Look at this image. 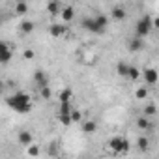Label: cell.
<instances>
[{
  "mask_svg": "<svg viewBox=\"0 0 159 159\" xmlns=\"http://www.w3.org/2000/svg\"><path fill=\"white\" fill-rule=\"evenodd\" d=\"M81 122H83V131L84 133H88V135L96 133V129H98V122L96 120H81Z\"/></svg>",
  "mask_w": 159,
  "mask_h": 159,
  "instance_id": "cell-14",
  "label": "cell"
},
{
  "mask_svg": "<svg viewBox=\"0 0 159 159\" xmlns=\"http://www.w3.org/2000/svg\"><path fill=\"white\" fill-rule=\"evenodd\" d=\"M81 26H83L84 30L92 32V34H103V30L98 26V23H96V19H94V17H84V19L81 21Z\"/></svg>",
  "mask_w": 159,
  "mask_h": 159,
  "instance_id": "cell-6",
  "label": "cell"
},
{
  "mask_svg": "<svg viewBox=\"0 0 159 159\" xmlns=\"http://www.w3.org/2000/svg\"><path fill=\"white\" fill-rule=\"evenodd\" d=\"M28 11V4H26V0H19V2H15V15H25Z\"/></svg>",
  "mask_w": 159,
  "mask_h": 159,
  "instance_id": "cell-18",
  "label": "cell"
},
{
  "mask_svg": "<svg viewBox=\"0 0 159 159\" xmlns=\"http://www.w3.org/2000/svg\"><path fill=\"white\" fill-rule=\"evenodd\" d=\"M60 17H62V23H64V25H67V23H71V21L75 19V10H73L71 6L62 8V10H60Z\"/></svg>",
  "mask_w": 159,
  "mask_h": 159,
  "instance_id": "cell-11",
  "label": "cell"
},
{
  "mask_svg": "<svg viewBox=\"0 0 159 159\" xmlns=\"http://www.w3.org/2000/svg\"><path fill=\"white\" fill-rule=\"evenodd\" d=\"M34 83H36V86H38V88L47 86V84H49V75H47L43 69H38V71L34 73Z\"/></svg>",
  "mask_w": 159,
  "mask_h": 159,
  "instance_id": "cell-9",
  "label": "cell"
},
{
  "mask_svg": "<svg viewBox=\"0 0 159 159\" xmlns=\"http://www.w3.org/2000/svg\"><path fill=\"white\" fill-rule=\"evenodd\" d=\"M139 77H140V69L139 67H135V66H129V71H127V81H131V83H135V81H139Z\"/></svg>",
  "mask_w": 159,
  "mask_h": 159,
  "instance_id": "cell-16",
  "label": "cell"
},
{
  "mask_svg": "<svg viewBox=\"0 0 159 159\" xmlns=\"http://www.w3.org/2000/svg\"><path fill=\"white\" fill-rule=\"evenodd\" d=\"M69 116H71V124H73V122H81V120H83V114H81V111H77V109H71Z\"/></svg>",
  "mask_w": 159,
  "mask_h": 159,
  "instance_id": "cell-27",
  "label": "cell"
},
{
  "mask_svg": "<svg viewBox=\"0 0 159 159\" xmlns=\"http://www.w3.org/2000/svg\"><path fill=\"white\" fill-rule=\"evenodd\" d=\"M94 19H96V23H98V26L105 32V30H107V26H109V17H107L105 13H99V15H96Z\"/></svg>",
  "mask_w": 159,
  "mask_h": 159,
  "instance_id": "cell-17",
  "label": "cell"
},
{
  "mask_svg": "<svg viewBox=\"0 0 159 159\" xmlns=\"http://www.w3.org/2000/svg\"><path fill=\"white\" fill-rule=\"evenodd\" d=\"M4 88H6V84H4L2 81H0V96H2V92H4Z\"/></svg>",
  "mask_w": 159,
  "mask_h": 159,
  "instance_id": "cell-30",
  "label": "cell"
},
{
  "mask_svg": "<svg viewBox=\"0 0 159 159\" xmlns=\"http://www.w3.org/2000/svg\"><path fill=\"white\" fill-rule=\"evenodd\" d=\"M6 105L17 114H28L32 111V99L26 92H15L6 99Z\"/></svg>",
  "mask_w": 159,
  "mask_h": 159,
  "instance_id": "cell-1",
  "label": "cell"
},
{
  "mask_svg": "<svg viewBox=\"0 0 159 159\" xmlns=\"http://www.w3.org/2000/svg\"><path fill=\"white\" fill-rule=\"evenodd\" d=\"M137 129H140V131H152L153 129V124H152V120L148 118V116H139L137 118Z\"/></svg>",
  "mask_w": 159,
  "mask_h": 159,
  "instance_id": "cell-10",
  "label": "cell"
},
{
  "mask_svg": "<svg viewBox=\"0 0 159 159\" xmlns=\"http://www.w3.org/2000/svg\"><path fill=\"white\" fill-rule=\"evenodd\" d=\"M49 34H51L54 39L62 38V36L66 34V25H51V26H49Z\"/></svg>",
  "mask_w": 159,
  "mask_h": 159,
  "instance_id": "cell-12",
  "label": "cell"
},
{
  "mask_svg": "<svg viewBox=\"0 0 159 159\" xmlns=\"http://www.w3.org/2000/svg\"><path fill=\"white\" fill-rule=\"evenodd\" d=\"M73 2H79V0H73Z\"/></svg>",
  "mask_w": 159,
  "mask_h": 159,
  "instance_id": "cell-32",
  "label": "cell"
},
{
  "mask_svg": "<svg viewBox=\"0 0 159 159\" xmlns=\"http://www.w3.org/2000/svg\"><path fill=\"white\" fill-rule=\"evenodd\" d=\"M140 77L144 79V84L146 86H155L157 81H159V75H157L155 67H146L144 71H140Z\"/></svg>",
  "mask_w": 159,
  "mask_h": 159,
  "instance_id": "cell-4",
  "label": "cell"
},
{
  "mask_svg": "<svg viewBox=\"0 0 159 159\" xmlns=\"http://www.w3.org/2000/svg\"><path fill=\"white\" fill-rule=\"evenodd\" d=\"M60 10H62V6H60L58 0H51V2L47 4V13H49V15H58Z\"/></svg>",
  "mask_w": 159,
  "mask_h": 159,
  "instance_id": "cell-15",
  "label": "cell"
},
{
  "mask_svg": "<svg viewBox=\"0 0 159 159\" xmlns=\"http://www.w3.org/2000/svg\"><path fill=\"white\" fill-rule=\"evenodd\" d=\"M26 155H30V157L39 155V146H36L34 142H32V144H28V146H26Z\"/></svg>",
  "mask_w": 159,
  "mask_h": 159,
  "instance_id": "cell-26",
  "label": "cell"
},
{
  "mask_svg": "<svg viewBox=\"0 0 159 159\" xmlns=\"http://www.w3.org/2000/svg\"><path fill=\"white\" fill-rule=\"evenodd\" d=\"M56 142H51V148H49V155H56Z\"/></svg>",
  "mask_w": 159,
  "mask_h": 159,
  "instance_id": "cell-29",
  "label": "cell"
},
{
  "mask_svg": "<svg viewBox=\"0 0 159 159\" xmlns=\"http://www.w3.org/2000/svg\"><path fill=\"white\" fill-rule=\"evenodd\" d=\"M19 30H21L23 34H32V32H34V23L28 21V19H25V21L19 25Z\"/></svg>",
  "mask_w": 159,
  "mask_h": 159,
  "instance_id": "cell-19",
  "label": "cell"
},
{
  "mask_svg": "<svg viewBox=\"0 0 159 159\" xmlns=\"http://www.w3.org/2000/svg\"><path fill=\"white\" fill-rule=\"evenodd\" d=\"M0 26H2V13H0Z\"/></svg>",
  "mask_w": 159,
  "mask_h": 159,
  "instance_id": "cell-31",
  "label": "cell"
},
{
  "mask_svg": "<svg viewBox=\"0 0 159 159\" xmlns=\"http://www.w3.org/2000/svg\"><path fill=\"white\" fill-rule=\"evenodd\" d=\"M71 96H73V92H71L69 88H64V90L58 94V103H64V101H71Z\"/></svg>",
  "mask_w": 159,
  "mask_h": 159,
  "instance_id": "cell-22",
  "label": "cell"
},
{
  "mask_svg": "<svg viewBox=\"0 0 159 159\" xmlns=\"http://www.w3.org/2000/svg\"><path fill=\"white\" fill-rule=\"evenodd\" d=\"M109 148L114 155H125L129 152V140L125 137H112L109 140Z\"/></svg>",
  "mask_w": 159,
  "mask_h": 159,
  "instance_id": "cell-3",
  "label": "cell"
},
{
  "mask_svg": "<svg viewBox=\"0 0 159 159\" xmlns=\"http://www.w3.org/2000/svg\"><path fill=\"white\" fill-rule=\"evenodd\" d=\"M152 28H153V17L144 15V17H140V19L137 21V25H135V36H139V38H148L150 32H152Z\"/></svg>",
  "mask_w": 159,
  "mask_h": 159,
  "instance_id": "cell-2",
  "label": "cell"
},
{
  "mask_svg": "<svg viewBox=\"0 0 159 159\" xmlns=\"http://www.w3.org/2000/svg\"><path fill=\"white\" fill-rule=\"evenodd\" d=\"M13 58V47L6 41H0V64H8Z\"/></svg>",
  "mask_w": 159,
  "mask_h": 159,
  "instance_id": "cell-5",
  "label": "cell"
},
{
  "mask_svg": "<svg viewBox=\"0 0 159 159\" xmlns=\"http://www.w3.org/2000/svg\"><path fill=\"white\" fill-rule=\"evenodd\" d=\"M137 146H139L140 152L148 150V148H150V139H146V137H139V139H137Z\"/></svg>",
  "mask_w": 159,
  "mask_h": 159,
  "instance_id": "cell-24",
  "label": "cell"
},
{
  "mask_svg": "<svg viewBox=\"0 0 159 159\" xmlns=\"http://www.w3.org/2000/svg\"><path fill=\"white\" fill-rule=\"evenodd\" d=\"M125 15H127V13H125V10H124L122 6H114V8L111 10V17H112L114 21H124Z\"/></svg>",
  "mask_w": 159,
  "mask_h": 159,
  "instance_id": "cell-13",
  "label": "cell"
},
{
  "mask_svg": "<svg viewBox=\"0 0 159 159\" xmlns=\"http://www.w3.org/2000/svg\"><path fill=\"white\" fill-rule=\"evenodd\" d=\"M34 56H36V52H34L32 49H25V51H23V58H25V60H34Z\"/></svg>",
  "mask_w": 159,
  "mask_h": 159,
  "instance_id": "cell-28",
  "label": "cell"
},
{
  "mask_svg": "<svg viewBox=\"0 0 159 159\" xmlns=\"http://www.w3.org/2000/svg\"><path fill=\"white\" fill-rule=\"evenodd\" d=\"M17 142L21 144V146H28V144H32L34 142V135L28 131V129H21L19 133H17Z\"/></svg>",
  "mask_w": 159,
  "mask_h": 159,
  "instance_id": "cell-8",
  "label": "cell"
},
{
  "mask_svg": "<svg viewBox=\"0 0 159 159\" xmlns=\"http://www.w3.org/2000/svg\"><path fill=\"white\" fill-rule=\"evenodd\" d=\"M129 66H131V64H127V62H118V64H116V73L125 79V77H127V71H129Z\"/></svg>",
  "mask_w": 159,
  "mask_h": 159,
  "instance_id": "cell-20",
  "label": "cell"
},
{
  "mask_svg": "<svg viewBox=\"0 0 159 159\" xmlns=\"http://www.w3.org/2000/svg\"><path fill=\"white\" fill-rule=\"evenodd\" d=\"M38 92H39V98H41V99H45V101H49V99L52 98V92H51L49 84H47V86H41V88H38Z\"/></svg>",
  "mask_w": 159,
  "mask_h": 159,
  "instance_id": "cell-21",
  "label": "cell"
},
{
  "mask_svg": "<svg viewBox=\"0 0 159 159\" xmlns=\"http://www.w3.org/2000/svg\"><path fill=\"white\" fill-rule=\"evenodd\" d=\"M142 49H144V38L135 36V38H131V39L127 41V51H129V52H139V51H142Z\"/></svg>",
  "mask_w": 159,
  "mask_h": 159,
  "instance_id": "cell-7",
  "label": "cell"
},
{
  "mask_svg": "<svg viewBox=\"0 0 159 159\" xmlns=\"http://www.w3.org/2000/svg\"><path fill=\"white\" fill-rule=\"evenodd\" d=\"M142 114H144V116H148V118H152V116H155V114H157V107H155L153 103H150V105H146V107H144Z\"/></svg>",
  "mask_w": 159,
  "mask_h": 159,
  "instance_id": "cell-23",
  "label": "cell"
},
{
  "mask_svg": "<svg viewBox=\"0 0 159 159\" xmlns=\"http://www.w3.org/2000/svg\"><path fill=\"white\" fill-rule=\"evenodd\" d=\"M135 98H137V99H146V98H148V88H146L144 84L139 86V88L135 90Z\"/></svg>",
  "mask_w": 159,
  "mask_h": 159,
  "instance_id": "cell-25",
  "label": "cell"
},
{
  "mask_svg": "<svg viewBox=\"0 0 159 159\" xmlns=\"http://www.w3.org/2000/svg\"><path fill=\"white\" fill-rule=\"evenodd\" d=\"M15 2H19V0H15Z\"/></svg>",
  "mask_w": 159,
  "mask_h": 159,
  "instance_id": "cell-33",
  "label": "cell"
}]
</instances>
